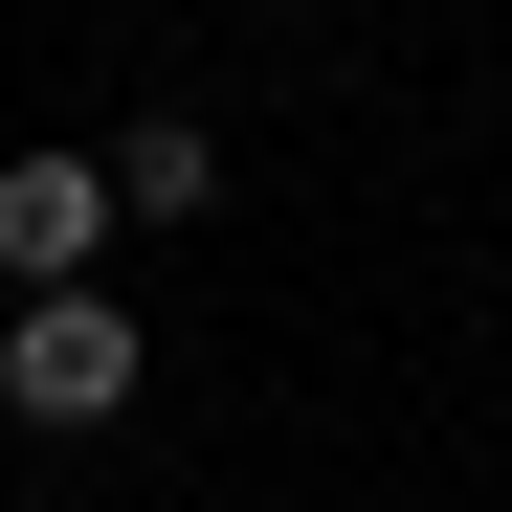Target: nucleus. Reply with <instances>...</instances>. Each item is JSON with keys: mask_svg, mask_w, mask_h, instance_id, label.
I'll list each match as a JSON object with an SVG mask.
<instances>
[{"mask_svg": "<svg viewBox=\"0 0 512 512\" xmlns=\"http://www.w3.org/2000/svg\"><path fill=\"white\" fill-rule=\"evenodd\" d=\"M134 379H156V312H112V290H23L0 312V423H45V446L112 423Z\"/></svg>", "mask_w": 512, "mask_h": 512, "instance_id": "f257e3e1", "label": "nucleus"}, {"mask_svg": "<svg viewBox=\"0 0 512 512\" xmlns=\"http://www.w3.org/2000/svg\"><path fill=\"white\" fill-rule=\"evenodd\" d=\"M112 268V156H0V290H90Z\"/></svg>", "mask_w": 512, "mask_h": 512, "instance_id": "f03ea898", "label": "nucleus"}, {"mask_svg": "<svg viewBox=\"0 0 512 512\" xmlns=\"http://www.w3.org/2000/svg\"><path fill=\"white\" fill-rule=\"evenodd\" d=\"M112 223H223V134L201 112H134L112 134Z\"/></svg>", "mask_w": 512, "mask_h": 512, "instance_id": "7ed1b4c3", "label": "nucleus"}]
</instances>
